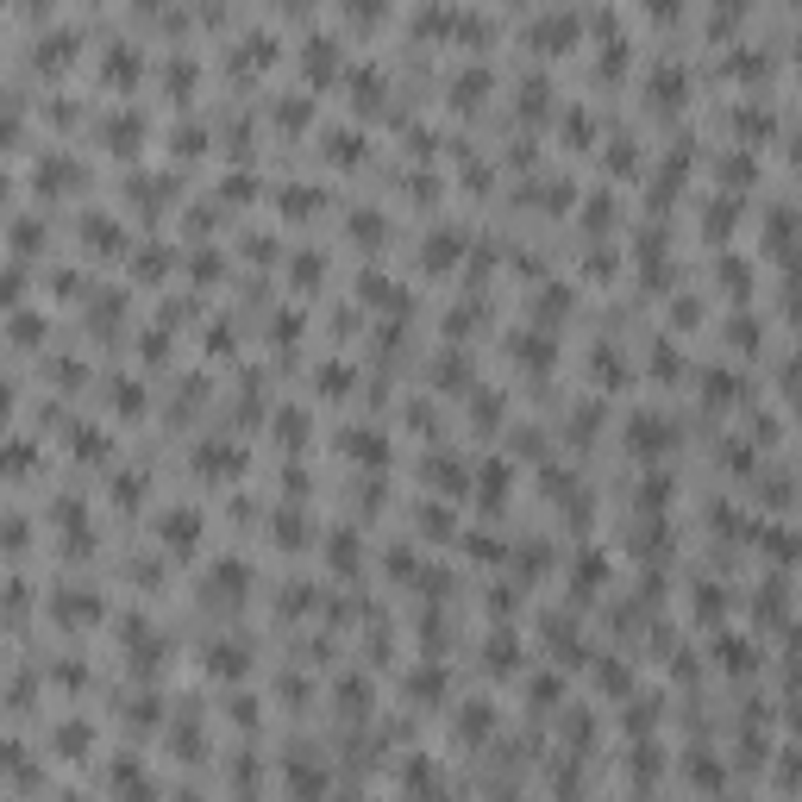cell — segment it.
<instances>
[{
  "instance_id": "52a82bcc",
  "label": "cell",
  "mask_w": 802,
  "mask_h": 802,
  "mask_svg": "<svg viewBox=\"0 0 802 802\" xmlns=\"http://www.w3.org/2000/svg\"><path fill=\"white\" fill-rule=\"evenodd\" d=\"M0 470H7V477H26V470H32V445L7 439V445H0Z\"/></svg>"
},
{
  "instance_id": "5b68a950",
  "label": "cell",
  "mask_w": 802,
  "mask_h": 802,
  "mask_svg": "<svg viewBox=\"0 0 802 802\" xmlns=\"http://www.w3.org/2000/svg\"><path fill=\"white\" fill-rule=\"evenodd\" d=\"M57 746H63V759H88V746H94V734L82 721H63L57 727Z\"/></svg>"
},
{
  "instance_id": "6da1fadb",
  "label": "cell",
  "mask_w": 802,
  "mask_h": 802,
  "mask_svg": "<svg viewBox=\"0 0 802 802\" xmlns=\"http://www.w3.org/2000/svg\"><path fill=\"white\" fill-rule=\"evenodd\" d=\"M157 546H163V552H188V546H201V514H195V508H170V514H157Z\"/></svg>"
},
{
  "instance_id": "8992f818",
  "label": "cell",
  "mask_w": 802,
  "mask_h": 802,
  "mask_svg": "<svg viewBox=\"0 0 802 802\" xmlns=\"http://www.w3.org/2000/svg\"><path fill=\"white\" fill-rule=\"evenodd\" d=\"M458 245H464L458 232H433V239H427V264H433V270H445V264H458Z\"/></svg>"
},
{
  "instance_id": "7a4b0ae2",
  "label": "cell",
  "mask_w": 802,
  "mask_h": 802,
  "mask_svg": "<svg viewBox=\"0 0 802 802\" xmlns=\"http://www.w3.org/2000/svg\"><path fill=\"white\" fill-rule=\"evenodd\" d=\"M583 19L577 13H533V44L546 51V44H577Z\"/></svg>"
},
{
  "instance_id": "3957f363",
  "label": "cell",
  "mask_w": 802,
  "mask_h": 802,
  "mask_svg": "<svg viewBox=\"0 0 802 802\" xmlns=\"http://www.w3.org/2000/svg\"><path fill=\"white\" fill-rule=\"evenodd\" d=\"M251 671V652L239 640H220V646H207V677H245Z\"/></svg>"
},
{
  "instance_id": "277c9868",
  "label": "cell",
  "mask_w": 802,
  "mask_h": 802,
  "mask_svg": "<svg viewBox=\"0 0 802 802\" xmlns=\"http://www.w3.org/2000/svg\"><path fill=\"white\" fill-rule=\"evenodd\" d=\"M239 464H245L239 445H201V452H195V470H207V477H232Z\"/></svg>"
}]
</instances>
